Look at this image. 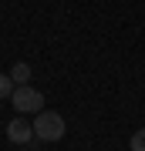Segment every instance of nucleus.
I'll list each match as a JSON object with an SVG mask.
<instances>
[{
  "label": "nucleus",
  "instance_id": "f257e3e1",
  "mask_svg": "<svg viewBox=\"0 0 145 151\" xmlns=\"http://www.w3.org/2000/svg\"><path fill=\"white\" fill-rule=\"evenodd\" d=\"M64 118H61L58 111H41L37 118H34V138L47 141V145H54V141L64 138Z\"/></svg>",
  "mask_w": 145,
  "mask_h": 151
},
{
  "label": "nucleus",
  "instance_id": "f03ea898",
  "mask_svg": "<svg viewBox=\"0 0 145 151\" xmlns=\"http://www.w3.org/2000/svg\"><path fill=\"white\" fill-rule=\"evenodd\" d=\"M10 101H14V111L17 114H41L44 111V94L37 91V87H31V84L14 87Z\"/></svg>",
  "mask_w": 145,
  "mask_h": 151
},
{
  "label": "nucleus",
  "instance_id": "7ed1b4c3",
  "mask_svg": "<svg viewBox=\"0 0 145 151\" xmlns=\"http://www.w3.org/2000/svg\"><path fill=\"white\" fill-rule=\"evenodd\" d=\"M31 138H34V124H27L24 114H17V118L7 124V141H14V145H27Z\"/></svg>",
  "mask_w": 145,
  "mask_h": 151
},
{
  "label": "nucleus",
  "instance_id": "20e7f679",
  "mask_svg": "<svg viewBox=\"0 0 145 151\" xmlns=\"http://www.w3.org/2000/svg\"><path fill=\"white\" fill-rule=\"evenodd\" d=\"M10 77H14V84H17V87L27 84V81H31V64H27V60H17V64L10 67Z\"/></svg>",
  "mask_w": 145,
  "mask_h": 151
},
{
  "label": "nucleus",
  "instance_id": "39448f33",
  "mask_svg": "<svg viewBox=\"0 0 145 151\" xmlns=\"http://www.w3.org/2000/svg\"><path fill=\"white\" fill-rule=\"evenodd\" d=\"M14 87H17V84H14V77H10V74H0V101L14 94Z\"/></svg>",
  "mask_w": 145,
  "mask_h": 151
},
{
  "label": "nucleus",
  "instance_id": "423d86ee",
  "mask_svg": "<svg viewBox=\"0 0 145 151\" xmlns=\"http://www.w3.org/2000/svg\"><path fill=\"white\" fill-rule=\"evenodd\" d=\"M132 151H145V128L132 134Z\"/></svg>",
  "mask_w": 145,
  "mask_h": 151
}]
</instances>
